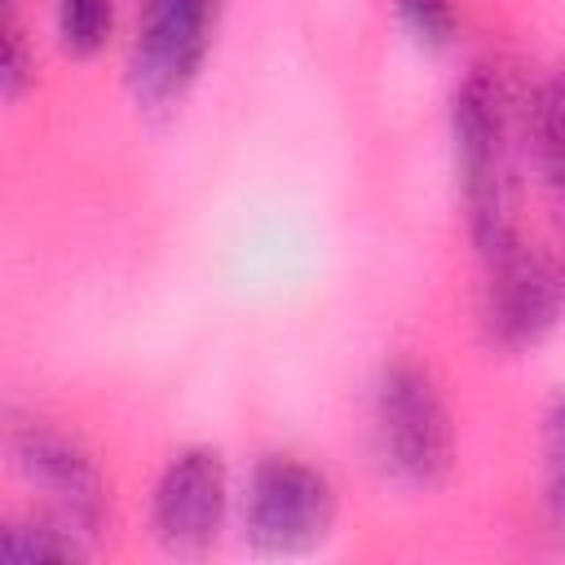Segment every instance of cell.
Instances as JSON below:
<instances>
[{"instance_id":"cell-1","label":"cell","mask_w":565,"mask_h":565,"mask_svg":"<svg viewBox=\"0 0 565 565\" xmlns=\"http://www.w3.org/2000/svg\"><path fill=\"white\" fill-rule=\"evenodd\" d=\"M450 146H455V177L463 194L468 234L481 260H494L516 234L512 199V124H508V93L494 66L472 62L450 93Z\"/></svg>"},{"instance_id":"cell-2","label":"cell","mask_w":565,"mask_h":565,"mask_svg":"<svg viewBox=\"0 0 565 565\" xmlns=\"http://www.w3.org/2000/svg\"><path fill=\"white\" fill-rule=\"evenodd\" d=\"M371 441L380 468L406 490H437L455 468V419L437 380L393 358L371 384Z\"/></svg>"},{"instance_id":"cell-3","label":"cell","mask_w":565,"mask_h":565,"mask_svg":"<svg viewBox=\"0 0 565 565\" xmlns=\"http://www.w3.org/2000/svg\"><path fill=\"white\" fill-rule=\"evenodd\" d=\"M331 477L300 455H260L243 486V539L269 556H296L327 543L335 525Z\"/></svg>"},{"instance_id":"cell-4","label":"cell","mask_w":565,"mask_h":565,"mask_svg":"<svg viewBox=\"0 0 565 565\" xmlns=\"http://www.w3.org/2000/svg\"><path fill=\"white\" fill-rule=\"evenodd\" d=\"M221 22V0H137L128 88L141 110H163L199 79Z\"/></svg>"},{"instance_id":"cell-5","label":"cell","mask_w":565,"mask_h":565,"mask_svg":"<svg viewBox=\"0 0 565 565\" xmlns=\"http://www.w3.org/2000/svg\"><path fill=\"white\" fill-rule=\"evenodd\" d=\"M9 459L18 477L44 494L49 516L71 525L79 539H97L106 525V477L97 459L53 424L26 419L9 433Z\"/></svg>"},{"instance_id":"cell-6","label":"cell","mask_w":565,"mask_h":565,"mask_svg":"<svg viewBox=\"0 0 565 565\" xmlns=\"http://www.w3.org/2000/svg\"><path fill=\"white\" fill-rule=\"evenodd\" d=\"M565 313V269L547 252L512 243L486 260L481 291V331L494 349L521 353L534 349Z\"/></svg>"},{"instance_id":"cell-7","label":"cell","mask_w":565,"mask_h":565,"mask_svg":"<svg viewBox=\"0 0 565 565\" xmlns=\"http://www.w3.org/2000/svg\"><path fill=\"white\" fill-rule=\"evenodd\" d=\"M230 512V468L212 446L177 450L150 490V534L172 556H203Z\"/></svg>"},{"instance_id":"cell-8","label":"cell","mask_w":565,"mask_h":565,"mask_svg":"<svg viewBox=\"0 0 565 565\" xmlns=\"http://www.w3.org/2000/svg\"><path fill=\"white\" fill-rule=\"evenodd\" d=\"M530 146L543 190L565 212V62L530 97Z\"/></svg>"},{"instance_id":"cell-9","label":"cell","mask_w":565,"mask_h":565,"mask_svg":"<svg viewBox=\"0 0 565 565\" xmlns=\"http://www.w3.org/2000/svg\"><path fill=\"white\" fill-rule=\"evenodd\" d=\"M0 552L4 561H84L88 539H79L57 516H22L0 525Z\"/></svg>"},{"instance_id":"cell-10","label":"cell","mask_w":565,"mask_h":565,"mask_svg":"<svg viewBox=\"0 0 565 565\" xmlns=\"http://www.w3.org/2000/svg\"><path fill=\"white\" fill-rule=\"evenodd\" d=\"M539 450H543V516L552 539L565 547V388H556L543 406Z\"/></svg>"},{"instance_id":"cell-11","label":"cell","mask_w":565,"mask_h":565,"mask_svg":"<svg viewBox=\"0 0 565 565\" xmlns=\"http://www.w3.org/2000/svg\"><path fill=\"white\" fill-rule=\"evenodd\" d=\"M53 31L71 57H93L115 31V0H53Z\"/></svg>"},{"instance_id":"cell-12","label":"cell","mask_w":565,"mask_h":565,"mask_svg":"<svg viewBox=\"0 0 565 565\" xmlns=\"http://www.w3.org/2000/svg\"><path fill=\"white\" fill-rule=\"evenodd\" d=\"M0 93L4 102H18L26 88H35V53L26 44V31L18 22V0H4V22H0Z\"/></svg>"},{"instance_id":"cell-13","label":"cell","mask_w":565,"mask_h":565,"mask_svg":"<svg viewBox=\"0 0 565 565\" xmlns=\"http://www.w3.org/2000/svg\"><path fill=\"white\" fill-rule=\"evenodd\" d=\"M397 9V22L411 31L415 44L441 53L455 44V31H459V13H455V0H393Z\"/></svg>"}]
</instances>
